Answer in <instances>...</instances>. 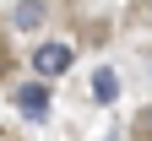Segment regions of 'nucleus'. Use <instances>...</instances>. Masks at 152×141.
Returning a JSON list of instances; mask_svg holds the SVG:
<instances>
[{"instance_id":"nucleus-4","label":"nucleus","mask_w":152,"mask_h":141,"mask_svg":"<svg viewBox=\"0 0 152 141\" xmlns=\"http://www.w3.org/2000/svg\"><path fill=\"white\" fill-rule=\"evenodd\" d=\"M38 22H44V6L22 0V6H16V27H38Z\"/></svg>"},{"instance_id":"nucleus-1","label":"nucleus","mask_w":152,"mask_h":141,"mask_svg":"<svg viewBox=\"0 0 152 141\" xmlns=\"http://www.w3.org/2000/svg\"><path fill=\"white\" fill-rule=\"evenodd\" d=\"M71 65H76V49H71V44H38V49H33V71H38L44 87L54 82V76H65Z\"/></svg>"},{"instance_id":"nucleus-3","label":"nucleus","mask_w":152,"mask_h":141,"mask_svg":"<svg viewBox=\"0 0 152 141\" xmlns=\"http://www.w3.org/2000/svg\"><path fill=\"white\" fill-rule=\"evenodd\" d=\"M92 98H98V103H114V98H120V76H114L109 65L92 71Z\"/></svg>"},{"instance_id":"nucleus-5","label":"nucleus","mask_w":152,"mask_h":141,"mask_svg":"<svg viewBox=\"0 0 152 141\" xmlns=\"http://www.w3.org/2000/svg\"><path fill=\"white\" fill-rule=\"evenodd\" d=\"M130 136H136V141H152V109H141V114H136V125H130Z\"/></svg>"},{"instance_id":"nucleus-2","label":"nucleus","mask_w":152,"mask_h":141,"mask_svg":"<svg viewBox=\"0 0 152 141\" xmlns=\"http://www.w3.org/2000/svg\"><path fill=\"white\" fill-rule=\"evenodd\" d=\"M16 109H22L27 119H44L49 114V87L44 82H22V87H16Z\"/></svg>"}]
</instances>
